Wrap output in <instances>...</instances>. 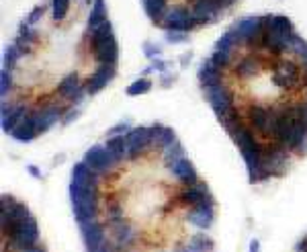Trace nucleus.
<instances>
[{
  "label": "nucleus",
  "instance_id": "nucleus-1",
  "mask_svg": "<svg viewBox=\"0 0 307 252\" xmlns=\"http://www.w3.org/2000/svg\"><path fill=\"white\" fill-rule=\"evenodd\" d=\"M0 225H3L5 248H9L11 252H19L39 244V225L33 215L23 221H5Z\"/></svg>",
  "mask_w": 307,
  "mask_h": 252
},
{
  "label": "nucleus",
  "instance_id": "nucleus-2",
  "mask_svg": "<svg viewBox=\"0 0 307 252\" xmlns=\"http://www.w3.org/2000/svg\"><path fill=\"white\" fill-rule=\"evenodd\" d=\"M185 221L197 230H209L215 221V199L213 195L185 211Z\"/></svg>",
  "mask_w": 307,
  "mask_h": 252
},
{
  "label": "nucleus",
  "instance_id": "nucleus-3",
  "mask_svg": "<svg viewBox=\"0 0 307 252\" xmlns=\"http://www.w3.org/2000/svg\"><path fill=\"white\" fill-rule=\"evenodd\" d=\"M78 228H80V236H82L86 252H96L109 240L107 238V225L98 217L90 219V221H84V223H78Z\"/></svg>",
  "mask_w": 307,
  "mask_h": 252
},
{
  "label": "nucleus",
  "instance_id": "nucleus-4",
  "mask_svg": "<svg viewBox=\"0 0 307 252\" xmlns=\"http://www.w3.org/2000/svg\"><path fill=\"white\" fill-rule=\"evenodd\" d=\"M117 76V66H96L94 72H90L86 80V92L88 96H96L103 88H107L113 78Z\"/></svg>",
  "mask_w": 307,
  "mask_h": 252
},
{
  "label": "nucleus",
  "instance_id": "nucleus-5",
  "mask_svg": "<svg viewBox=\"0 0 307 252\" xmlns=\"http://www.w3.org/2000/svg\"><path fill=\"white\" fill-rule=\"evenodd\" d=\"M187 246H189L191 250H195V252H213L215 242H213V238H211L205 230H199V232H195V234L189 238Z\"/></svg>",
  "mask_w": 307,
  "mask_h": 252
},
{
  "label": "nucleus",
  "instance_id": "nucleus-6",
  "mask_svg": "<svg viewBox=\"0 0 307 252\" xmlns=\"http://www.w3.org/2000/svg\"><path fill=\"white\" fill-rule=\"evenodd\" d=\"M154 86V80L147 78V76H139L137 80H133L127 88H125V94L127 96H141V94H147Z\"/></svg>",
  "mask_w": 307,
  "mask_h": 252
},
{
  "label": "nucleus",
  "instance_id": "nucleus-7",
  "mask_svg": "<svg viewBox=\"0 0 307 252\" xmlns=\"http://www.w3.org/2000/svg\"><path fill=\"white\" fill-rule=\"evenodd\" d=\"M143 56L151 62V60H156V58H162V45H158L156 41H143Z\"/></svg>",
  "mask_w": 307,
  "mask_h": 252
},
{
  "label": "nucleus",
  "instance_id": "nucleus-8",
  "mask_svg": "<svg viewBox=\"0 0 307 252\" xmlns=\"http://www.w3.org/2000/svg\"><path fill=\"white\" fill-rule=\"evenodd\" d=\"M129 130H131V121H129V119H123V121L115 123L113 128L107 130V138H113V136H125Z\"/></svg>",
  "mask_w": 307,
  "mask_h": 252
},
{
  "label": "nucleus",
  "instance_id": "nucleus-9",
  "mask_svg": "<svg viewBox=\"0 0 307 252\" xmlns=\"http://www.w3.org/2000/svg\"><path fill=\"white\" fill-rule=\"evenodd\" d=\"M189 35H191V33H183V31H164V39H166V43H170V45L187 43V41H189Z\"/></svg>",
  "mask_w": 307,
  "mask_h": 252
},
{
  "label": "nucleus",
  "instance_id": "nucleus-10",
  "mask_svg": "<svg viewBox=\"0 0 307 252\" xmlns=\"http://www.w3.org/2000/svg\"><path fill=\"white\" fill-rule=\"evenodd\" d=\"M176 80H178V74H176V72H172V70H168V72L160 74V86H162V88H170Z\"/></svg>",
  "mask_w": 307,
  "mask_h": 252
},
{
  "label": "nucleus",
  "instance_id": "nucleus-11",
  "mask_svg": "<svg viewBox=\"0 0 307 252\" xmlns=\"http://www.w3.org/2000/svg\"><path fill=\"white\" fill-rule=\"evenodd\" d=\"M78 117H80V107H72V109H68V111H66V115H64V121H62V123H64V125H70V123H72V121H76Z\"/></svg>",
  "mask_w": 307,
  "mask_h": 252
},
{
  "label": "nucleus",
  "instance_id": "nucleus-12",
  "mask_svg": "<svg viewBox=\"0 0 307 252\" xmlns=\"http://www.w3.org/2000/svg\"><path fill=\"white\" fill-rule=\"evenodd\" d=\"M191 60H193V52H185V54L178 58V62H181V68H187V66L191 64Z\"/></svg>",
  "mask_w": 307,
  "mask_h": 252
},
{
  "label": "nucleus",
  "instance_id": "nucleus-13",
  "mask_svg": "<svg viewBox=\"0 0 307 252\" xmlns=\"http://www.w3.org/2000/svg\"><path fill=\"white\" fill-rule=\"evenodd\" d=\"M27 172H29L33 179H39V181H41V170H39L35 164H27Z\"/></svg>",
  "mask_w": 307,
  "mask_h": 252
},
{
  "label": "nucleus",
  "instance_id": "nucleus-14",
  "mask_svg": "<svg viewBox=\"0 0 307 252\" xmlns=\"http://www.w3.org/2000/svg\"><path fill=\"white\" fill-rule=\"evenodd\" d=\"M295 252H307V236H303V238L297 242V246H295Z\"/></svg>",
  "mask_w": 307,
  "mask_h": 252
},
{
  "label": "nucleus",
  "instance_id": "nucleus-15",
  "mask_svg": "<svg viewBox=\"0 0 307 252\" xmlns=\"http://www.w3.org/2000/svg\"><path fill=\"white\" fill-rule=\"evenodd\" d=\"M96 252H117V250H115L113 242H111V240H107V242H105V244H103V246H100Z\"/></svg>",
  "mask_w": 307,
  "mask_h": 252
},
{
  "label": "nucleus",
  "instance_id": "nucleus-16",
  "mask_svg": "<svg viewBox=\"0 0 307 252\" xmlns=\"http://www.w3.org/2000/svg\"><path fill=\"white\" fill-rule=\"evenodd\" d=\"M248 252H260V242H258L256 238L250 242V250H248Z\"/></svg>",
  "mask_w": 307,
  "mask_h": 252
},
{
  "label": "nucleus",
  "instance_id": "nucleus-17",
  "mask_svg": "<svg viewBox=\"0 0 307 252\" xmlns=\"http://www.w3.org/2000/svg\"><path fill=\"white\" fill-rule=\"evenodd\" d=\"M19 252H45V248L43 246H31V248H25V250H19Z\"/></svg>",
  "mask_w": 307,
  "mask_h": 252
},
{
  "label": "nucleus",
  "instance_id": "nucleus-18",
  "mask_svg": "<svg viewBox=\"0 0 307 252\" xmlns=\"http://www.w3.org/2000/svg\"><path fill=\"white\" fill-rule=\"evenodd\" d=\"M174 252H195V250H191V248H189V246H185V248H176V250H174Z\"/></svg>",
  "mask_w": 307,
  "mask_h": 252
}]
</instances>
